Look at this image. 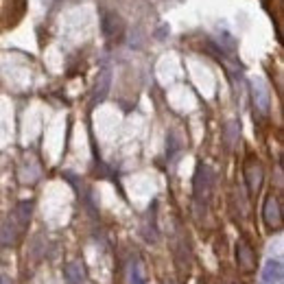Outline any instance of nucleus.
Segmentation results:
<instances>
[{
    "mask_svg": "<svg viewBox=\"0 0 284 284\" xmlns=\"http://www.w3.org/2000/svg\"><path fill=\"white\" fill-rule=\"evenodd\" d=\"M31 210L33 204L31 201H22L4 216L2 225H0V245L2 247H13L20 243V238L24 236L29 225V219H31Z\"/></svg>",
    "mask_w": 284,
    "mask_h": 284,
    "instance_id": "nucleus-1",
    "label": "nucleus"
},
{
    "mask_svg": "<svg viewBox=\"0 0 284 284\" xmlns=\"http://www.w3.org/2000/svg\"><path fill=\"white\" fill-rule=\"evenodd\" d=\"M212 186H214V175H212L210 166L199 164L195 173V199L197 204H206L212 195Z\"/></svg>",
    "mask_w": 284,
    "mask_h": 284,
    "instance_id": "nucleus-2",
    "label": "nucleus"
},
{
    "mask_svg": "<svg viewBox=\"0 0 284 284\" xmlns=\"http://www.w3.org/2000/svg\"><path fill=\"white\" fill-rule=\"evenodd\" d=\"M262 219H265L269 230H280L282 227V206L276 195H269L262 206Z\"/></svg>",
    "mask_w": 284,
    "mask_h": 284,
    "instance_id": "nucleus-3",
    "label": "nucleus"
},
{
    "mask_svg": "<svg viewBox=\"0 0 284 284\" xmlns=\"http://www.w3.org/2000/svg\"><path fill=\"white\" fill-rule=\"evenodd\" d=\"M236 265L243 273H253L256 271V251L245 238L236 243Z\"/></svg>",
    "mask_w": 284,
    "mask_h": 284,
    "instance_id": "nucleus-4",
    "label": "nucleus"
},
{
    "mask_svg": "<svg viewBox=\"0 0 284 284\" xmlns=\"http://www.w3.org/2000/svg\"><path fill=\"white\" fill-rule=\"evenodd\" d=\"M262 179H265V169H262L260 160L249 155L247 162H245V181H247V188H249V192L260 190Z\"/></svg>",
    "mask_w": 284,
    "mask_h": 284,
    "instance_id": "nucleus-5",
    "label": "nucleus"
},
{
    "mask_svg": "<svg viewBox=\"0 0 284 284\" xmlns=\"http://www.w3.org/2000/svg\"><path fill=\"white\" fill-rule=\"evenodd\" d=\"M251 94H253V105L260 114H267L269 111V105H271V96H269V90L260 81H253L251 83Z\"/></svg>",
    "mask_w": 284,
    "mask_h": 284,
    "instance_id": "nucleus-6",
    "label": "nucleus"
},
{
    "mask_svg": "<svg viewBox=\"0 0 284 284\" xmlns=\"http://www.w3.org/2000/svg\"><path fill=\"white\" fill-rule=\"evenodd\" d=\"M267 284H278L282 280V262L280 260H269L265 265V273H262Z\"/></svg>",
    "mask_w": 284,
    "mask_h": 284,
    "instance_id": "nucleus-7",
    "label": "nucleus"
},
{
    "mask_svg": "<svg viewBox=\"0 0 284 284\" xmlns=\"http://www.w3.org/2000/svg\"><path fill=\"white\" fill-rule=\"evenodd\" d=\"M64 273H66V282L68 284H83V269H81L79 262H68Z\"/></svg>",
    "mask_w": 284,
    "mask_h": 284,
    "instance_id": "nucleus-8",
    "label": "nucleus"
},
{
    "mask_svg": "<svg viewBox=\"0 0 284 284\" xmlns=\"http://www.w3.org/2000/svg\"><path fill=\"white\" fill-rule=\"evenodd\" d=\"M103 31L109 35V37H116V35H120L123 31V22H120V18L116 16V13H109V16H105L103 20Z\"/></svg>",
    "mask_w": 284,
    "mask_h": 284,
    "instance_id": "nucleus-9",
    "label": "nucleus"
},
{
    "mask_svg": "<svg viewBox=\"0 0 284 284\" xmlns=\"http://www.w3.org/2000/svg\"><path fill=\"white\" fill-rule=\"evenodd\" d=\"M236 140H238V123H234V120H230V123L225 125V144L232 149Z\"/></svg>",
    "mask_w": 284,
    "mask_h": 284,
    "instance_id": "nucleus-10",
    "label": "nucleus"
},
{
    "mask_svg": "<svg viewBox=\"0 0 284 284\" xmlns=\"http://www.w3.org/2000/svg\"><path fill=\"white\" fill-rule=\"evenodd\" d=\"M162 284H177L175 280H171V278H169V280H162Z\"/></svg>",
    "mask_w": 284,
    "mask_h": 284,
    "instance_id": "nucleus-11",
    "label": "nucleus"
},
{
    "mask_svg": "<svg viewBox=\"0 0 284 284\" xmlns=\"http://www.w3.org/2000/svg\"><path fill=\"white\" fill-rule=\"evenodd\" d=\"M232 284H241V282H232Z\"/></svg>",
    "mask_w": 284,
    "mask_h": 284,
    "instance_id": "nucleus-12",
    "label": "nucleus"
}]
</instances>
